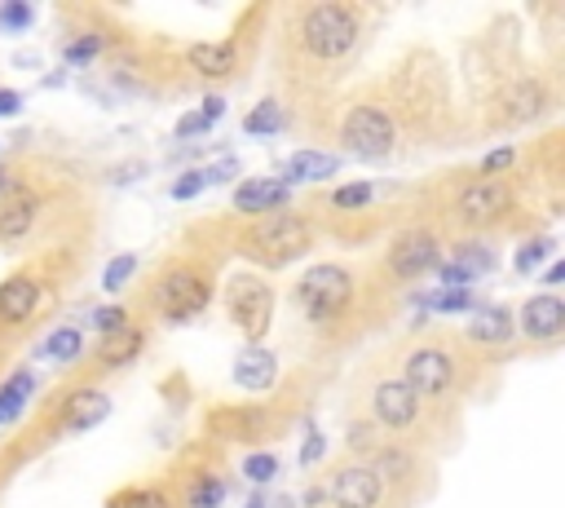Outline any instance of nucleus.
<instances>
[{"label": "nucleus", "mask_w": 565, "mask_h": 508, "mask_svg": "<svg viewBox=\"0 0 565 508\" xmlns=\"http://www.w3.org/2000/svg\"><path fill=\"white\" fill-rule=\"evenodd\" d=\"M10 190V173H0V194H5Z\"/></svg>", "instance_id": "obj_49"}, {"label": "nucleus", "mask_w": 565, "mask_h": 508, "mask_svg": "<svg viewBox=\"0 0 565 508\" xmlns=\"http://www.w3.org/2000/svg\"><path fill=\"white\" fill-rule=\"evenodd\" d=\"M336 168H341V160H336L331 151H296L283 168V186H296V181H327L336 177Z\"/></svg>", "instance_id": "obj_20"}, {"label": "nucleus", "mask_w": 565, "mask_h": 508, "mask_svg": "<svg viewBox=\"0 0 565 508\" xmlns=\"http://www.w3.org/2000/svg\"><path fill=\"white\" fill-rule=\"evenodd\" d=\"M93 328L102 336H116V332L129 328V310H125V305H102V310H93Z\"/></svg>", "instance_id": "obj_35"}, {"label": "nucleus", "mask_w": 565, "mask_h": 508, "mask_svg": "<svg viewBox=\"0 0 565 508\" xmlns=\"http://www.w3.org/2000/svg\"><path fill=\"white\" fill-rule=\"evenodd\" d=\"M225 310H231L235 328L248 341H261L270 332V319H274V292L257 274H239L231 283V292H225Z\"/></svg>", "instance_id": "obj_6"}, {"label": "nucleus", "mask_w": 565, "mask_h": 508, "mask_svg": "<svg viewBox=\"0 0 565 508\" xmlns=\"http://www.w3.org/2000/svg\"><path fill=\"white\" fill-rule=\"evenodd\" d=\"M203 186H208V181H203V173H199V168H190V173H181V177L173 181V199H195Z\"/></svg>", "instance_id": "obj_39"}, {"label": "nucleus", "mask_w": 565, "mask_h": 508, "mask_svg": "<svg viewBox=\"0 0 565 508\" xmlns=\"http://www.w3.org/2000/svg\"><path fill=\"white\" fill-rule=\"evenodd\" d=\"M314 248V231L305 217L296 213H270L266 222H257L244 239V252L257 257L261 265H292Z\"/></svg>", "instance_id": "obj_2"}, {"label": "nucleus", "mask_w": 565, "mask_h": 508, "mask_svg": "<svg viewBox=\"0 0 565 508\" xmlns=\"http://www.w3.org/2000/svg\"><path fill=\"white\" fill-rule=\"evenodd\" d=\"M287 129V111L279 107L274 97H266L257 111H248V120H244V133L248 138H274V133H283Z\"/></svg>", "instance_id": "obj_24"}, {"label": "nucleus", "mask_w": 565, "mask_h": 508, "mask_svg": "<svg viewBox=\"0 0 565 508\" xmlns=\"http://www.w3.org/2000/svg\"><path fill=\"white\" fill-rule=\"evenodd\" d=\"M146 350V336L138 332V328H125V332H116V336H102V367H129L138 354Z\"/></svg>", "instance_id": "obj_21"}, {"label": "nucleus", "mask_w": 565, "mask_h": 508, "mask_svg": "<svg viewBox=\"0 0 565 508\" xmlns=\"http://www.w3.org/2000/svg\"><path fill=\"white\" fill-rule=\"evenodd\" d=\"M23 111V93L19 88H0V116H19Z\"/></svg>", "instance_id": "obj_43"}, {"label": "nucleus", "mask_w": 565, "mask_h": 508, "mask_svg": "<svg viewBox=\"0 0 565 508\" xmlns=\"http://www.w3.org/2000/svg\"><path fill=\"white\" fill-rule=\"evenodd\" d=\"M110 416V398L102 389H75L67 402H62V425L67 429H93Z\"/></svg>", "instance_id": "obj_18"}, {"label": "nucleus", "mask_w": 565, "mask_h": 508, "mask_svg": "<svg viewBox=\"0 0 565 508\" xmlns=\"http://www.w3.org/2000/svg\"><path fill=\"white\" fill-rule=\"evenodd\" d=\"M244 508H266V491H252V495H248V504H244Z\"/></svg>", "instance_id": "obj_48"}, {"label": "nucleus", "mask_w": 565, "mask_h": 508, "mask_svg": "<svg viewBox=\"0 0 565 508\" xmlns=\"http://www.w3.org/2000/svg\"><path fill=\"white\" fill-rule=\"evenodd\" d=\"M36 213H40V199L32 190H19L10 186L5 194H0V239H23L32 226H36Z\"/></svg>", "instance_id": "obj_15"}, {"label": "nucleus", "mask_w": 565, "mask_h": 508, "mask_svg": "<svg viewBox=\"0 0 565 508\" xmlns=\"http://www.w3.org/2000/svg\"><path fill=\"white\" fill-rule=\"evenodd\" d=\"M36 19L32 5H23V0H10V5H0V27H10V32H27Z\"/></svg>", "instance_id": "obj_38"}, {"label": "nucleus", "mask_w": 565, "mask_h": 508, "mask_svg": "<svg viewBox=\"0 0 565 508\" xmlns=\"http://www.w3.org/2000/svg\"><path fill=\"white\" fill-rule=\"evenodd\" d=\"M450 380H456V363H450V354L437 350V345H420V350H411L407 363H402V385H407L415 398H420V393H446Z\"/></svg>", "instance_id": "obj_8"}, {"label": "nucleus", "mask_w": 565, "mask_h": 508, "mask_svg": "<svg viewBox=\"0 0 565 508\" xmlns=\"http://www.w3.org/2000/svg\"><path fill=\"white\" fill-rule=\"evenodd\" d=\"M102 49H106V36H97V32H84L75 45H67V62H71V67H80V62H93Z\"/></svg>", "instance_id": "obj_36"}, {"label": "nucleus", "mask_w": 565, "mask_h": 508, "mask_svg": "<svg viewBox=\"0 0 565 508\" xmlns=\"http://www.w3.org/2000/svg\"><path fill=\"white\" fill-rule=\"evenodd\" d=\"M40 300H45V287L32 279V274H14L0 283V323H27L36 310H40Z\"/></svg>", "instance_id": "obj_14"}, {"label": "nucleus", "mask_w": 565, "mask_h": 508, "mask_svg": "<svg viewBox=\"0 0 565 508\" xmlns=\"http://www.w3.org/2000/svg\"><path fill=\"white\" fill-rule=\"evenodd\" d=\"M517 328L530 336V341H556L565 332V300L552 296V292H539L521 305L517 315Z\"/></svg>", "instance_id": "obj_12"}, {"label": "nucleus", "mask_w": 565, "mask_h": 508, "mask_svg": "<svg viewBox=\"0 0 565 508\" xmlns=\"http://www.w3.org/2000/svg\"><path fill=\"white\" fill-rule=\"evenodd\" d=\"M424 310L464 315V310H473V292H469V287H437L433 296H424Z\"/></svg>", "instance_id": "obj_28"}, {"label": "nucleus", "mask_w": 565, "mask_h": 508, "mask_svg": "<svg viewBox=\"0 0 565 508\" xmlns=\"http://www.w3.org/2000/svg\"><path fill=\"white\" fill-rule=\"evenodd\" d=\"M341 142L358 160H385L398 142V125L385 107H350V116L341 120Z\"/></svg>", "instance_id": "obj_5"}, {"label": "nucleus", "mask_w": 565, "mask_h": 508, "mask_svg": "<svg viewBox=\"0 0 565 508\" xmlns=\"http://www.w3.org/2000/svg\"><path fill=\"white\" fill-rule=\"evenodd\" d=\"M372 194L376 190L367 181H350V186H341L331 194V203H336V209H345V213H358V209H367V203H372Z\"/></svg>", "instance_id": "obj_34"}, {"label": "nucleus", "mask_w": 565, "mask_h": 508, "mask_svg": "<svg viewBox=\"0 0 565 508\" xmlns=\"http://www.w3.org/2000/svg\"><path fill=\"white\" fill-rule=\"evenodd\" d=\"M376 477H380V486L389 482H402V477H411L415 473V460H411V451H402V447H385V451H376V464H367Z\"/></svg>", "instance_id": "obj_25"}, {"label": "nucleus", "mask_w": 565, "mask_h": 508, "mask_svg": "<svg viewBox=\"0 0 565 508\" xmlns=\"http://www.w3.org/2000/svg\"><path fill=\"white\" fill-rule=\"evenodd\" d=\"M437 270H442V287H469V283H473V274L460 270L456 261H450V265H437Z\"/></svg>", "instance_id": "obj_42"}, {"label": "nucleus", "mask_w": 565, "mask_h": 508, "mask_svg": "<svg viewBox=\"0 0 565 508\" xmlns=\"http://www.w3.org/2000/svg\"><path fill=\"white\" fill-rule=\"evenodd\" d=\"M203 181H225V177H235V160H221L216 168H199Z\"/></svg>", "instance_id": "obj_44"}, {"label": "nucleus", "mask_w": 565, "mask_h": 508, "mask_svg": "<svg viewBox=\"0 0 565 508\" xmlns=\"http://www.w3.org/2000/svg\"><path fill=\"white\" fill-rule=\"evenodd\" d=\"M212 300V287L203 283V274H195L190 265H173L164 270V279L155 283V310L168 319V323H190L195 315L208 310Z\"/></svg>", "instance_id": "obj_4"}, {"label": "nucleus", "mask_w": 565, "mask_h": 508, "mask_svg": "<svg viewBox=\"0 0 565 508\" xmlns=\"http://www.w3.org/2000/svg\"><path fill=\"white\" fill-rule=\"evenodd\" d=\"M186 62H190V71H199L208 80H225L239 67V49H235V40H203V45L186 49Z\"/></svg>", "instance_id": "obj_16"}, {"label": "nucleus", "mask_w": 565, "mask_h": 508, "mask_svg": "<svg viewBox=\"0 0 565 508\" xmlns=\"http://www.w3.org/2000/svg\"><path fill=\"white\" fill-rule=\"evenodd\" d=\"M296 296H301L305 315H309L314 323H327V319H336V315L350 310V300H354V274H350L345 265H336V261H322V265H314V270L301 279Z\"/></svg>", "instance_id": "obj_3"}, {"label": "nucleus", "mask_w": 565, "mask_h": 508, "mask_svg": "<svg viewBox=\"0 0 565 508\" xmlns=\"http://www.w3.org/2000/svg\"><path fill=\"white\" fill-rule=\"evenodd\" d=\"M287 194H292V186H283L279 177H252L235 190V209L239 213H274L287 203Z\"/></svg>", "instance_id": "obj_17"}, {"label": "nucleus", "mask_w": 565, "mask_h": 508, "mask_svg": "<svg viewBox=\"0 0 565 508\" xmlns=\"http://www.w3.org/2000/svg\"><path fill=\"white\" fill-rule=\"evenodd\" d=\"M508 164H513V151H508V146H499V151H491V155L482 160V177H499Z\"/></svg>", "instance_id": "obj_41"}, {"label": "nucleus", "mask_w": 565, "mask_h": 508, "mask_svg": "<svg viewBox=\"0 0 565 508\" xmlns=\"http://www.w3.org/2000/svg\"><path fill=\"white\" fill-rule=\"evenodd\" d=\"M221 116H225V97H203V102H199V111H195V116H186V120L177 125V138H199V133H208Z\"/></svg>", "instance_id": "obj_26"}, {"label": "nucleus", "mask_w": 565, "mask_h": 508, "mask_svg": "<svg viewBox=\"0 0 565 508\" xmlns=\"http://www.w3.org/2000/svg\"><path fill=\"white\" fill-rule=\"evenodd\" d=\"M548 257H552V239H530V244H521V248H517L513 265H517V274H534Z\"/></svg>", "instance_id": "obj_32"}, {"label": "nucleus", "mask_w": 565, "mask_h": 508, "mask_svg": "<svg viewBox=\"0 0 565 508\" xmlns=\"http://www.w3.org/2000/svg\"><path fill=\"white\" fill-rule=\"evenodd\" d=\"M225 504V482L212 473H199L186 491V508H221Z\"/></svg>", "instance_id": "obj_27"}, {"label": "nucleus", "mask_w": 565, "mask_h": 508, "mask_svg": "<svg viewBox=\"0 0 565 508\" xmlns=\"http://www.w3.org/2000/svg\"><path fill=\"white\" fill-rule=\"evenodd\" d=\"M327 499H331L336 508H380L385 486H380V477H376L367 464H350V469H341V473L331 477Z\"/></svg>", "instance_id": "obj_11"}, {"label": "nucleus", "mask_w": 565, "mask_h": 508, "mask_svg": "<svg viewBox=\"0 0 565 508\" xmlns=\"http://www.w3.org/2000/svg\"><path fill=\"white\" fill-rule=\"evenodd\" d=\"M318 504H327V486H309L305 491V508H318Z\"/></svg>", "instance_id": "obj_47"}, {"label": "nucleus", "mask_w": 565, "mask_h": 508, "mask_svg": "<svg viewBox=\"0 0 565 508\" xmlns=\"http://www.w3.org/2000/svg\"><path fill=\"white\" fill-rule=\"evenodd\" d=\"M327 451V438L318 429H305V442H301V464H318Z\"/></svg>", "instance_id": "obj_40"}, {"label": "nucleus", "mask_w": 565, "mask_h": 508, "mask_svg": "<svg viewBox=\"0 0 565 508\" xmlns=\"http://www.w3.org/2000/svg\"><path fill=\"white\" fill-rule=\"evenodd\" d=\"M469 336L482 341V345H504L513 336V310H504V305H491V310H482L469 323Z\"/></svg>", "instance_id": "obj_23"}, {"label": "nucleus", "mask_w": 565, "mask_h": 508, "mask_svg": "<svg viewBox=\"0 0 565 508\" xmlns=\"http://www.w3.org/2000/svg\"><path fill=\"white\" fill-rule=\"evenodd\" d=\"M561 279H565V265H561V261H552V265L543 270V283H548V287H556Z\"/></svg>", "instance_id": "obj_46"}, {"label": "nucleus", "mask_w": 565, "mask_h": 508, "mask_svg": "<svg viewBox=\"0 0 565 508\" xmlns=\"http://www.w3.org/2000/svg\"><path fill=\"white\" fill-rule=\"evenodd\" d=\"M508 209H513V190L504 177H478L456 199V217L464 226H495Z\"/></svg>", "instance_id": "obj_7"}, {"label": "nucleus", "mask_w": 565, "mask_h": 508, "mask_svg": "<svg viewBox=\"0 0 565 508\" xmlns=\"http://www.w3.org/2000/svg\"><path fill=\"white\" fill-rule=\"evenodd\" d=\"M358 32H363V23H358V14L350 5H309L301 14V32L296 36H301V49L309 58L336 62V58L354 54Z\"/></svg>", "instance_id": "obj_1"}, {"label": "nucleus", "mask_w": 565, "mask_h": 508, "mask_svg": "<svg viewBox=\"0 0 565 508\" xmlns=\"http://www.w3.org/2000/svg\"><path fill=\"white\" fill-rule=\"evenodd\" d=\"M138 274V257L133 252H120V257H110L106 261V270H102V287L106 292H120V287H129V279Z\"/></svg>", "instance_id": "obj_31"}, {"label": "nucleus", "mask_w": 565, "mask_h": 508, "mask_svg": "<svg viewBox=\"0 0 565 508\" xmlns=\"http://www.w3.org/2000/svg\"><path fill=\"white\" fill-rule=\"evenodd\" d=\"M456 265H460V270H469V274L478 279V274H491V270H495V252H491L486 244L469 239V244H460V248H456Z\"/></svg>", "instance_id": "obj_30"}, {"label": "nucleus", "mask_w": 565, "mask_h": 508, "mask_svg": "<svg viewBox=\"0 0 565 508\" xmlns=\"http://www.w3.org/2000/svg\"><path fill=\"white\" fill-rule=\"evenodd\" d=\"M442 265V252H437V239L428 231H407L398 235V244L389 248V270L398 279H424L428 270Z\"/></svg>", "instance_id": "obj_10"}, {"label": "nucleus", "mask_w": 565, "mask_h": 508, "mask_svg": "<svg viewBox=\"0 0 565 508\" xmlns=\"http://www.w3.org/2000/svg\"><path fill=\"white\" fill-rule=\"evenodd\" d=\"M80 350H84L80 328H58V332H49V341H45V358H54V363H75Z\"/></svg>", "instance_id": "obj_29"}, {"label": "nucleus", "mask_w": 565, "mask_h": 508, "mask_svg": "<svg viewBox=\"0 0 565 508\" xmlns=\"http://www.w3.org/2000/svg\"><path fill=\"white\" fill-rule=\"evenodd\" d=\"M244 477H248L252 486H266V482H274V477H279V456H270V451H257V456H248V460H244Z\"/></svg>", "instance_id": "obj_33"}, {"label": "nucleus", "mask_w": 565, "mask_h": 508, "mask_svg": "<svg viewBox=\"0 0 565 508\" xmlns=\"http://www.w3.org/2000/svg\"><path fill=\"white\" fill-rule=\"evenodd\" d=\"M350 447L367 451V447H372V425H358V429H350Z\"/></svg>", "instance_id": "obj_45"}, {"label": "nucleus", "mask_w": 565, "mask_h": 508, "mask_svg": "<svg viewBox=\"0 0 565 508\" xmlns=\"http://www.w3.org/2000/svg\"><path fill=\"white\" fill-rule=\"evenodd\" d=\"M274 376H279V358H274L270 350H261V345H252V350H244V354L235 358V385H239V389L261 393V389L274 385Z\"/></svg>", "instance_id": "obj_19"}, {"label": "nucleus", "mask_w": 565, "mask_h": 508, "mask_svg": "<svg viewBox=\"0 0 565 508\" xmlns=\"http://www.w3.org/2000/svg\"><path fill=\"white\" fill-rule=\"evenodd\" d=\"M116 508H168V495L155 491V486H142V491H125L116 499Z\"/></svg>", "instance_id": "obj_37"}, {"label": "nucleus", "mask_w": 565, "mask_h": 508, "mask_svg": "<svg viewBox=\"0 0 565 508\" xmlns=\"http://www.w3.org/2000/svg\"><path fill=\"white\" fill-rule=\"evenodd\" d=\"M32 389H36V376L32 371H14L5 385H0V425H14L23 416Z\"/></svg>", "instance_id": "obj_22"}, {"label": "nucleus", "mask_w": 565, "mask_h": 508, "mask_svg": "<svg viewBox=\"0 0 565 508\" xmlns=\"http://www.w3.org/2000/svg\"><path fill=\"white\" fill-rule=\"evenodd\" d=\"M548 107H552V97H548V84H543V80H517V84L499 97L504 125H534Z\"/></svg>", "instance_id": "obj_13"}, {"label": "nucleus", "mask_w": 565, "mask_h": 508, "mask_svg": "<svg viewBox=\"0 0 565 508\" xmlns=\"http://www.w3.org/2000/svg\"><path fill=\"white\" fill-rule=\"evenodd\" d=\"M372 416H376L380 429H411L415 416H420V398L402 385V376L398 380L389 376L372 389Z\"/></svg>", "instance_id": "obj_9"}]
</instances>
